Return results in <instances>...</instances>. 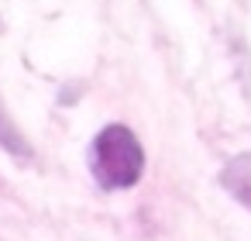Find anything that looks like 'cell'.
Here are the masks:
<instances>
[{
  "label": "cell",
  "instance_id": "3957f363",
  "mask_svg": "<svg viewBox=\"0 0 251 241\" xmlns=\"http://www.w3.org/2000/svg\"><path fill=\"white\" fill-rule=\"evenodd\" d=\"M0 148L11 152V155H21V159L31 155V145H28V138L18 131V124L11 121V114H7V107H4V97H0Z\"/></svg>",
  "mask_w": 251,
  "mask_h": 241
},
{
  "label": "cell",
  "instance_id": "7a4b0ae2",
  "mask_svg": "<svg viewBox=\"0 0 251 241\" xmlns=\"http://www.w3.org/2000/svg\"><path fill=\"white\" fill-rule=\"evenodd\" d=\"M220 186H224L241 207L251 210V152L234 155V159L220 169Z\"/></svg>",
  "mask_w": 251,
  "mask_h": 241
},
{
  "label": "cell",
  "instance_id": "6da1fadb",
  "mask_svg": "<svg viewBox=\"0 0 251 241\" xmlns=\"http://www.w3.org/2000/svg\"><path fill=\"white\" fill-rule=\"evenodd\" d=\"M145 172V148L138 134L124 124H107L90 145V176L100 189H131Z\"/></svg>",
  "mask_w": 251,
  "mask_h": 241
}]
</instances>
